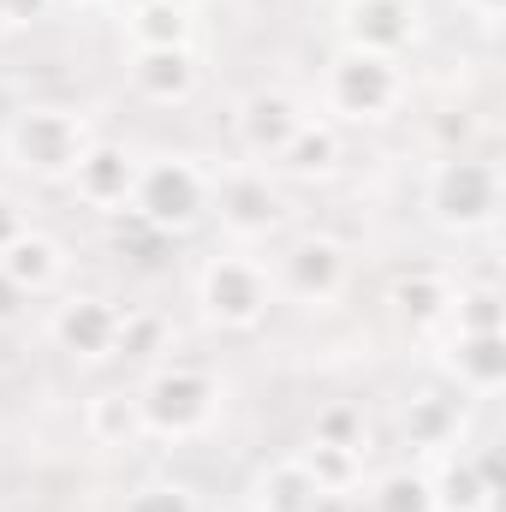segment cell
Listing matches in <instances>:
<instances>
[{
    "label": "cell",
    "instance_id": "obj_1",
    "mask_svg": "<svg viewBox=\"0 0 506 512\" xmlns=\"http://www.w3.org/2000/svg\"><path fill=\"white\" fill-rule=\"evenodd\" d=\"M6 155L12 167H24L30 179H48V185H66L72 167L84 161V149L96 143L90 120L78 108H60V102H36V108H18L6 120Z\"/></svg>",
    "mask_w": 506,
    "mask_h": 512
},
{
    "label": "cell",
    "instance_id": "obj_2",
    "mask_svg": "<svg viewBox=\"0 0 506 512\" xmlns=\"http://www.w3.org/2000/svg\"><path fill=\"white\" fill-rule=\"evenodd\" d=\"M209 185L215 179L197 161H185V155H149V161H137V185H131L126 209L149 233L173 239V233H191L209 215Z\"/></svg>",
    "mask_w": 506,
    "mask_h": 512
},
{
    "label": "cell",
    "instance_id": "obj_3",
    "mask_svg": "<svg viewBox=\"0 0 506 512\" xmlns=\"http://www.w3.org/2000/svg\"><path fill=\"white\" fill-rule=\"evenodd\" d=\"M423 209L441 233H483L501 215V167L483 155H441L423 179Z\"/></svg>",
    "mask_w": 506,
    "mask_h": 512
},
{
    "label": "cell",
    "instance_id": "obj_4",
    "mask_svg": "<svg viewBox=\"0 0 506 512\" xmlns=\"http://www.w3.org/2000/svg\"><path fill=\"white\" fill-rule=\"evenodd\" d=\"M137 405L155 441H191L221 417V382L197 364H155L149 382L137 387Z\"/></svg>",
    "mask_w": 506,
    "mask_h": 512
},
{
    "label": "cell",
    "instance_id": "obj_5",
    "mask_svg": "<svg viewBox=\"0 0 506 512\" xmlns=\"http://www.w3.org/2000/svg\"><path fill=\"white\" fill-rule=\"evenodd\" d=\"M322 96H328V114H340V120H352V126H381V120H393V108L405 102V72H399V60H387V54L340 48V54L328 60Z\"/></svg>",
    "mask_w": 506,
    "mask_h": 512
},
{
    "label": "cell",
    "instance_id": "obj_6",
    "mask_svg": "<svg viewBox=\"0 0 506 512\" xmlns=\"http://www.w3.org/2000/svg\"><path fill=\"white\" fill-rule=\"evenodd\" d=\"M197 304L215 328L227 334H251L268 322L274 310V274L251 262V256H215L203 274H197Z\"/></svg>",
    "mask_w": 506,
    "mask_h": 512
},
{
    "label": "cell",
    "instance_id": "obj_7",
    "mask_svg": "<svg viewBox=\"0 0 506 512\" xmlns=\"http://www.w3.org/2000/svg\"><path fill=\"white\" fill-rule=\"evenodd\" d=\"M209 209H215L221 233L239 239V245H256V239L286 227V197H280V185L262 167H233L227 179H215L209 185Z\"/></svg>",
    "mask_w": 506,
    "mask_h": 512
},
{
    "label": "cell",
    "instance_id": "obj_8",
    "mask_svg": "<svg viewBox=\"0 0 506 512\" xmlns=\"http://www.w3.org/2000/svg\"><path fill=\"white\" fill-rule=\"evenodd\" d=\"M352 280V251L334 239V233H298L286 251H280V268H274V286L310 310L334 304Z\"/></svg>",
    "mask_w": 506,
    "mask_h": 512
},
{
    "label": "cell",
    "instance_id": "obj_9",
    "mask_svg": "<svg viewBox=\"0 0 506 512\" xmlns=\"http://www.w3.org/2000/svg\"><path fill=\"white\" fill-rule=\"evenodd\" d=\"M120 316H126V310H120L114 298H102V292H72V298L54 304L48 334H54V346H60L66 358H78V364H102V358H114Z\"/></svg>",
    "mask_w": 506,
    "mask_h": 512
},
{
    "label": "cell",
    "instance_id": "obj_10",
    "mask_svg": "<svg viewBox=\"0 0 506 512\" xmlns=\"http://www.w3.org/2000/svg\"><path fill=\"white\" fill-rule=\"evenodd\" d=\"M340 36H346V48L399 60L423 36V6L417 0H346L340 6Z\"/></svg>",
    "mask_w": 506,
    "mask_h": 512
},
{
    "label": "cell",
    "instance_id": "obj_11",
    "mask_svg": "<svg viewBox=\"0 0 506 512\" xmlns=\"http://www.w3.org/2000/svg\"><path fill=\"white\" fill-rule=\"evenodd\" d=\"M304 120H310L304 102H298L292 90H280V84H256L251 96H239V108H233L239 149L256 155V161H274V155L292 143V131L304 126Z\"/></svg>",
    "mask_w": 506,
    "mask_h": 512
},
{
    "label": "cell",
    "instance_id": "obj_12",
    "mask_svg": "<svg viewBox=\"0 0 506 512\" xmlns=\"http://www.w3.org/2000/svg\"><path fill=\"white\" fill-rule=\"evenodd\" d=\"M66 185L78 191V203H84V209L114 215V209H126V203H131V185H137V155H131L126 143L96 137V143L84 149V161L72 167V179H66Z\"/></svg>",
    "mask_w": 506,
    "mask_h": 512
},
{
    "label": "cell",
    "instance_id": "obj_13",
    "mask_svg": "<svg viewBox=\"0 0 506 512\" xmlns=\"http://www.w3.org/2000/svg\"><path fill=\"white\" fill-rule=\"evenodd\" d=\"M429 489H435V512H495V495H501L495 459L471 453V447H447Z\"/></svg>",
    "mask_w": 506,
    "mask_h": 512
},
{
    "label": "cell",
    "instance_id": "obj_14",
    "mask_svg": "<svg viewBox=\"0 0 506 512\" xmlns=\"http://www.w3.org/2000/svg\"><path fill=\"white\" fill-rule=\"evenodd\" d=\"M126 72H131V90L143 102H155V108H179L203 84V66H197L191 48H131Z\"/></svg>",
    "mask_w": 506,
    "mask_h": 512
},
{
    "label": "cell",
    "instance_id": "obj_15",
    "mask_svg": "<svg viewBox=\"0 0 506 512\" xmlns=\"http://www.w3.org/2000/svg\"><path fill=\"white\" fill-rule=\"evenodd\" d=\"M441 370L453 376L459 393L471 399H495L506 387V334H453L441 346Z\"/></svg>",
    "mask_w": 506,
    "mask_h": 512
},
{
    "label": "cell",
    "instance_id": "obj_16",
    "mask_svg": "<svg viewBox=\"0 0 506 512\" xmlns=\"http://www.w3.org/2000/svg\"><path fill=\"white\" fill-rule=\"evenodd\" d=\"M399 435H405L411 453H447V447H459V435H465V399L447 393V387L417 393L405 405V417H399Z\"/></svg>",
    "mask_w": 506,
    "mask_h": 512
},
{
    "label": "cell",
    "instance_id": "obj_17",
    "mask_svg": "<svg viewBox=\"0 0 506 512\" xmlns=\"http://www.w3.org/2000/svg\"><path fill=\"white\" fill-rule=\"evenodd\" d=\"M387 310L405 328H441L447 310H453V280L441 268H405V274L387 280Z\"/></svg>",
    "mask_w": 506,
    "mask_h": 512
},
{
    "label": "cell",
    "instance_id": "obj_18",
    "mask_svg": "<svg viewBox=\"0 0 506 512\" xmlns=\"http://www.w3.org/2000/svg\"><path fill=\"white\" fill-rule=\"evenodd\" d=\"M328 495L316 489V477L304 471V459H274L251 477V512H322Z\"/></svg>",
    "mask_w": 506,
    "mask_h": 512
},
{
    "label": "cell",
    "instance_id": "obj_19",
    "mask_svg": "<svg viewBox=\"0 0 506 512\" xmlns=\"http://www.w3.org/2000/svg\"><path fill=\"white\" fill-rule=\"evenodd\" d=\"M340 161H346V143H340V126H328V120H304V126L292 131V143L274 155V167H280L286 179H298V185L334 179Z\"/></svg>",
    "mask_w": 506,
    "mask_h": 512
},
{
    "label": "cell",
    "instance_id": "obj_20",
    "mask_svg": "<svg viewBox=\"0 0 506 512\" xmlns=\"http://www.w3.org/2000/svg\"><path fill=\"white\" fill-rule=\"evenodd\" d=\"M84 429H90V441H102V447H137V441L149 435V429H143L137 387H102V393H90Z\"/></svg>",
    "mask_w": 506,
    "mask_h": 512
},
{
    "label": "cell",
    "instance_id": "obj_21",
    "mask_svg": "<svg viewBox=\"0 0 506 512\" xmlns=\"http://www.w3.org/2000/svg\"><path fill=\"white\" fill-rule=\"evenodd\" d=\"M0 268L36 298V292H48V286H60V274H66V251H60V239H48V233H18L6 251H0Z\"/></svg>",
    "mask_w": 506,
    "mask_h": 512
},
{
    "label": "cell",
    "instance_id": "obj_22",
    "mask_svg": "<svg viewBox=\"0 0 506 512\" xmlns=\"http://www.w3.org/2000/svg\"><path fill=\"white\" fill-rule=\"evenodd\" d=\"M126 36L131 48H191V12L185 0H131Z\"/></svg>",
    "mask_w": 506,
    "mask_h": 512
},
{
    "label": "cell",
    "instance_id": "obj_23",
    "mask_svg": "<svg viewBox=\"0 0 506 512\" xmlns=\"http://www.w3.org/2000/svg\"><path fill=\"white\" fill-rule=\"evenodd\" d=\"M173 352V322L161 316V310H126L120 316V340H114V358H126V364H161Z\"/></svg>",
    "mask_w": 506,
    "mask_h": 512
},
{
    "label": "cell",
    "instance_id": "obj_24",
    "mask_svg": "<svg viewBox=\"0 0 506 512\" xmlns=\"http://www.w3.org/2000/svg\"><path fill=\"white\" fill-rule=\"evenodd\" d=\"M370 512H435V489H429V471H381L370 483Z\"/></svg>",
    "mask_w": 506,
    "mask_h": 512
},
{
    "label": "cell",
    "instance_id": "obj_25",
    "mask_svg": "<svg viewBox=\"0 0 506 512\" xmlns=\"http://www.w3.org/2000/svg\"><path fill=\"white\" fill-rule=\"evenodd\" d=\"M310 441H316V447H352V453H364V441H370V417H364V405H352V399H328V405H316V417H310Z\"/></svg>",
    "mask_w": 506,
    "mask_h": 512
},
{
    "label": "cell",
    "instance_id": "obj_26",
    "mask_svg": "<svg viewBox=\"0 0 506 512\" xmlns=\"http://www.w3.org/2000/svg\"><path fill=\"white\" fill-rule=\"evenodd\" d=\"M298 459H304V471L316 477V489H322L328 501L364 483V453H352V447H316V441H310Z\"/></svg>",
    "mask_w": 506,
    "mask_h": 512
},
{
    "label": "cell",
    "instance_id": "obj_27",
    "mask_svg": "<svg viewBox=\"0 0 506 512\" xmlns=\"http://www.w3.org/2000/svg\"><path fill=\"white\" fill-rule=\"evenodd\" d=\"M501 316H506V304L495 286H471V292L459 286L453 310H447V328L453 334H501Z\"/></svg>",
    "mask_w": 506,
    "mask_h": 512
},
{
    "label": "cell",
    "instance_id": "obj_28",
    "mask_svg": "<svg viewBox=\"0 0 506 512\" xmlns=\"http://www.w3.org/2000/svg\"><path fill=\"white\" fill-rule=\"evenodd\" d=\"M120 512H203V507H197V495L185 483H143V489L126 495Z\"/></svg>",
    "mask_w": 506,
    "mask_h": 512
},
{
    "label": "cell",
    "instance_id": "obj_29",
    "mask_svg": "<svg viewBox=\"0 0 506 512\" xmlns=\"http://www.w3.org/2000/svg\"><path fill=\"white\" fill-rule=\"evenodd\" d=\"M24 310H30V292H24V286H18V280L0 268V328H12Z\"/></svg>",
    "mask_w": 506,
    "mask_h": 512
},
{
    "label": "cell",
    "instance_id": "obj_30",
    "mask_svg": "<svg viewBox=\"0 0 506 512\" xmlns=\"http://www.w3.org/2000/svg\"><path fill=\"white\" fill-rule=\"evenodd\" d=\"M18 233H30V221H24V203L0 191V251H6V245H12Z\"/></svg>",
    "mask_w": 506,
    "mask_h": 512
},
{
    "label": "cell",
    "instance_id": "obj_31",
    "mask_svg": "<svg viewBox=\"0 0 506 512\" xmlns=\"http://www.w3.org/2000/svg\"><path fill=\"white\" fill-rule=\"evenodd\" d=\"M48 6L54 0H6V24H36V18H48Z\"/></svg>",
    "mask_w": 506,
    "mask_h": 512
},
{
    "label": "cell",
    "instance_id": "obj_32",
    "mask_svg": "<svg viewBox=\"0 0 506 512\" xmlns=\"http://www.w3.org/2000/svg\"><path fill=\"white\" fill-rule=\"evenodd\" d=\"M477 24H501V12H506V0H459Z\"/></svg>",
    "mask_w": 506,
    "mask_h": 512
},
{
    "label": "cell",
    "instance_id": "obj_33",
    "mask_svg": "<svg viewBox=\"0 0 506 512\" xmlns=\"http://www.w3.org/2000/svg\"><path fill=\"white\" fill-rule=\"evenodd\" d=\"M78 6H114V0H78Z\"/></svg>",
    "mask_w": 506,
    "mask_h": 512
},
{
    "label": "cell",
    "instance_id": "obj_34",
    "mask_svg": "<svg viewBox=\"0 0 506 512\" xmlns=\"http://www.w3.org/2000/svg\"><path fill=\"white\" fill-rule=\"evenodd\" d=\"M0 30H6V0H0Z\"/></svg>",
    "mask_w": 506,
    "mask_h": 512
}]
</instances>
